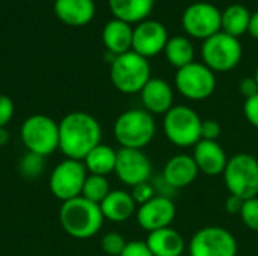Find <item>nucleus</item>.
Listing matches in <instances>:
<instances>
[{"instance_id": "1", "label": "nucleus", "mask_w": 258, "mask_h": 256, "mask_svg": "<svg viewBox=\"0 0 258 256\" xmlns=\"http://www.w3.org/2000/svg\"><path fill=\"white\" fill-rule=\"evenodd\" d=\"M101 125L86 112H71L59 122V149L67 158L83 161L101 143Z\"/></svg>"}, {"instance_id": "2", "label": "nucleus", "mask_w": 258, "mask_h": 256, "mask_svg": "<svg viewBox=\"0 0 258 256\" xmlns=\"http://www.w3.org/2000/svg\"><path fill=\"white\" fill-rule=\"evenodd\" d=\"M59 220L68 235L86 240L101 229L104 216L98 204L79 196L62 204L59 210Z\"/></svg>"}, {"instance_id": "3", "label": "nucleus", "mask_w": 258, "mask_h": 256, "mask_svg": "<svg viewBox=\"0 0 258 256\" xmlns=\"http://www.w3.org/2000/svg\"><path fill=\"white\" fill-rule=\"evenodd\" d=\"M157 131L154 116L145 109H130L122 112L113 124V136L121 148L144 149Z\"/></svg>"}, {"instance_id": "4", "label": "nucleus", "mask_w": 258, "mask_h": 256, "mask_svg": "<svg viewBox=\"0 0 258 256\" xmlns=\"http://www.w3.org/2000/svg\"><path fill=\"white\" fill-rule=\"evenodd\" d=\"M151 78V66L148 59L135 51L119 54L110 63L112 84L122 94H138Z\"/></svg>"}, {"instance_id": "5", "label": "nucleus", "mask_w": 258, "mask_h": 256, "mask_svg": "<svg viewBox=\"0 0 258 256\" xmlns=\"http://www.w3.org/2000/svg\"><path fill=\"white\" fill-rule=\"evenodd\" d=\"M201 116L189 106H174L163 116L166 139L178 148H194L201 140Z\"/></svg>"}, {"instance_id": "6", "label": "nucleus", "mask_w": 258, "mask_h": 256, "mask_svg": "<svg viewBox=\"0 0 258 256\" xmlns=\"http://www.w3.org/2000/svg\"><path fill=\"white\" fill-rule=\"evenodd\" d=\"M222 177L230 195L245 201L258 196V160L254 155L239 152L230 157Z\"/></svg>"}, {"instance_id": "7", "label": "nucleus", "mask_w": 258, "mask_h": 256, "mask_svg": "<svg viewBox=\"0 0 258 256\" xmlns=\"http://www.w3.org/2000/svg\"><path fill=\"white\" fill-rule=\"evenodd\" d=\"M21 140L29 152L47 157L59 149V124L45 115L29 116L21 125Z\"/></svg>"}, {"instance_id": "8", "label": "nucleus", "mask_w": 258, "mask_h": 256, "mask_svg": "<svg viewBox=\"0 0 258 256\" xmlns=\"http://www.w3.org/2000/svg\"><path fill=\"white\" fill-rule=\"evenodd\" d=\"M201 56L203 63L213 72H228L234 69L242 59V44L239 38L230 36L221 30L203 41Z\"/></svg>"}, {"instance_id": "9", "label": "nucleus", "mask_w": 258, "mask_h": 256, "mask_svg": "<svg viewBox=\"0 0 258 256\" xmlns=\"http://www.w3.org/2000/svg\"><path fill=\"white\" fill-rule=\"evenodd\" d=\"M175 88L190 101H204L210 98L216 89V75L204 63L192 62L177 69Z\"/></svg>"}, {"instance_id": "10", "label": "nucleus", "mask_w": 258, "mask_h": 256, "mask_svg": "<svg viewBox=\"0 0 258 256\" xmlns=\"http://www.w3.org/2000/svg\"><path fill=\"white\" fill-rule=\"evenodd\" d=\"M88 170L83 161L67 158L60 161L50 175V192L54 198L67 202L70 199L82 196L83 184L86 181Z\"/></svg>"}, {"instance_id": "11", "label": "nucleus", "mask_w": 258, "mask_h": 256, "mask_svg": "<svg viewBox=\"0 0 258 256\" xmlns=\"http://www.w3.org/2000/svg\"><path fill=\"white\" fill-rule=\"evenodd\" d=\"M189 256H237V240L222 226H206L190 238Z\"/></svg>"}, {"instance_id": "12", "label": "nucleus", "mask_w": 258, "mask_h": 256, "mask_svg": "<svg viewBox=\"0 0 258 256\" xmlns=\"http://www.w3.org/2000/svg\"><path fill=\"white\" fill-rule=\"evenodd\" d=\"M181 24L187 35L206 41L221 32L222 12L209 2H195L184 9Z\"/></svg>"}, {"instance_id": "13", "label": "nucleus", "mask_w": 258, "mask_h": 256, "mask_svg": "<svg viewBox=\"0 0 258 256\" xmlns=\"http://www.w3.org/2000/svg\"><path fill=\"white\" fill-rule=\"evenodd\" d=\"M151 161L142 149L121 148L116 154L115 174L118 180L128 187L147 183L151 177Z\"/></svg>"}, {"instance_id": "14", "label": "nucleus", "mask_w": 258, "mask_h": 256, "mask_svg": "<svg viewBox=\"0 0 258 256\" xmlns=\"http://www.w3.org/2000/svg\"><path fill=\"white\" fill-rule=\"evenodd\" d=\"M168 30L166 27L157 20H144L136 24L133 29V41H132V51L138 53L139 56L150 59L160 54L168 42Z\"/></svg>"}, {"instance_id": "15", "label": "nucleus", "mask_w": 258, "mask_h": 256, "mask_svg": "<svg viewBox=\"0 0 258 256\" xmlns=\"http://www.w3.org/2000/svg\"><path fill=\"white\" fill-rule=\"evenodd\" d=\"M175 216V204L166 196H154L151 201L138 207L136 210V220L147 232L169 228Z\"/></svg>"}, {"instance_id": "16", "label": "nucleus", "mask_w": 258, "mask_h": 256, "mask_svg": "<svg viewBox=\"0 0 258 256\" xmlns=\"http://www.w3.org/2000/svg\"><path fill=\"white\" fill-rule=\"evenodd\" d=\"M192 157L198 166L200 174H204L207 177L224 175L230 158L221 143L213 140H200L194 146Z\"/></svg>"}, {"instance_id": "17", "label": "nucleus", "mask_w": 258, "mask_h": 256, "mask_svg": "<svg viewBox=\"0 0 258 256\" xmlns=\"http://www.w3.org/2000/svg\"><path fill=\"white\" fill-rule=\"evenodd\" d=\"M144 109L154 115H166L174 107V91L172 86L157 77H151L144 89L139 92Z\"/></svg>"}, {"instance_id": "18", "label": "nucleus", "mask_w": 258, "mask_h": 256, "mask_svg": "<svg viewBox=\"0 0 258 256\" xmlns=\"http://www.w3.org/2000/svg\"><path fill=\"white\" fill-rule=\"evenodd\" d=\"M198 166L192 155L177 154L172 155L163 167V180L172 189H184L195 183L198 178Z\"/></svg>"}, {"instance_id": "19", "label": "nucleus", "mask_w": 258, "mask_h": 256, "mask_svg": "<svg viewBox=\"0 0 258 256\" xmlns=\"http://www.w3.org/2000/svg\"><path fill=\"white\" fill-rule=\"evenodd\" d=\"M53 9L63 24L73 27L89 24L95 15L94 0H54Z\"/></svg>"}, {"instance_id": "20", "label": "nucleus", "mask_w": 258, "mask_h": 256, "mask_svg": "<svg viewBox=\"0 0 258 256\" xmlns=\"http://www.w3.org/2000/svg\"><path fill=\"white\" fill-rule=\"evenodd\" d=\"M145 244L153 256H183L186 250L183 235L171 226L148 232Z\"/></svg>"}, {"instance_id": "21", "label": "nucleus", "mask_w": 258, "mask_h": 256, "mask_svg": "<svg viewBox=\"0 0 258 256\" xmlns=\"http://www.w3.org/2000/svg\"><path fill=\"white\" fill-rule=\"evenodd\" d=\"M101 39L107 53H112L113 56L124 54L132 50L133 27L125 21L113 18L107 21L106 26L103 27Z\"/></svg>"}, {"instance_id": "22", "label": "nucleus", "mask_w": 258, "mask_h": 256, "mask_svg": "<svg viewBox=\"0 0 258 256\" xmlns=\"http://www.w3.org/2000/svg\"><path fill=\"white\" fill-rule=\"evenodd\" d=\"M100 208L104 216V220L107 219L113 223H122L127 222L133 214H136L138 205L128 192L112 190L100 204Z\"/></svg>"}, {"instance_id": "23", "label": "nucleus", "mask_w": 258, "mask_h": 256, "mask_svg": "<svg viewBox=\"0 0 258 256\" xmlns=\"http://www.w3.org/2000/svg\"><path fill=\"white\" fill-rule=\"evenodd\" d=\"M110 12L116 20L128 24L141 23L148 18L153 11L154 0H107Z\"/></svg>"}, {"instance_id": "24", "label": "nucleus", "mask_w": 258, "mask_h": 256, "mask_svg": "<svg viewBox=\"0 0 258 256\" xmlns=\"http://www.w3.org/2000/svg\"><path fill=\"white\" fill-rule=\"evenodd\" d=\"M116 154L118 151H115L112 146L100 143L85 157L83 164L91 175L107 177L109 174L115 172Z\"/></svg>"}, {"instance_id": "25", "label": "nucleus", "mask_w": 258, "mask_h": 256, "mask_svg": "<svg viewBox=\"0 0 258 256\" xmlns=\"http://www.w3.org/2000/svg\"><path fill=\"white\" fill-rule=\"evenodd\" d=\"M249 21H251V12L246 9V6L240 3H234L224 9L221 30L230 36L239 38L248 32Z\"/></svg>"}, {"instance_id": "26", "label": "nucleus", "mask_w": 258, "mask_h": 256, "mask_svg": "<svg viewBox=\"0 0 258 256\" xmlns=\"http://www.w3.org/2000/svg\"><path fill=\"white\" fill-rule=\"evenodd\" d=\"M166 60L175 66L177 69L195 62L194 56H195V48L192 45V42L186 38V36H174L169 38L166 42V47L163 50Z\"/></svg>"}, {"instance_id": "27", "label": "nucleus", "mask_w": 258, "mask_h": 256, "mask_svg": "<svg viewBox=\"0 0 258 256\" xmlns=\"http://www.w3.org/2000/svg\"><path fill=\"white\" fill-rule=\"evenodd\" d=\"M110 184L107 181L106 177H100V175H88L86 181L83 184V190H82V196L94 204H101L106 196L110 193Z\"/></svg>"}, {"instance_id": "28", "label": "nucleus", "mask_w": 258, "mask_h": 256, "mask_svg": "<svg viewBox=\"0 0 258 256\" xmlns=\"http://www.w3.org/2000/svg\"><path fill=\"white\" fill-rule=\"evenodd\" d=\"M44 166H45V161H44L42 155H38V154H33V152L27 151V154L24 157H21V160H20L18 170L24 178L35 180V178L42 175Z\"/></svg>"}, {"instance_id": "29", "label": "nucleus", "mask_w": 258, "mask_h": 256, "mask_svg": "<svg viewBox=\"0 0 258 256\" xmlns=\"http://www.w3.org/2000/svg\"><path fill=\"white\" fill-rule=\"evenodd\" d=\"M239 216H240L242 223L248 229L258 232V196L252 199H246L243 202V207Z\"/></svg>"}, {"instance_id": "30", "label": "nucleus", "mask_w": 258, "mask_h": 256, "mask_svg": "<svg viewBox=\"0 0 258 256\" xmlns=\"http://www.w3.org/2000/svg\"><path fill=\"white\" fill-rule=\"evenodd\" d=\"M128 241H125V238L118 234V232H107L103 238H101V249L106 255L109 256H119Z\"/></svg>"}, {"instance_id": "31", "label": "nucleus", "mask_w": 258, "mask_h": 256, "mask_svg": "<svg viewBox=\"0 0 258 256\" xmlns=\"http://www.w3.org/2000/svg\"><path fill=\"white\" fill-rule=\"evenodd\" d=\"M130 195H132L133 201L136 202V205L141 207V205L147 204L148 201H151V199L156 196V190H154V187L150 184V181H147V183H141V184L132 187Z\"/></svg>"}, {"instance_id": "32", "label": "nucleus", "mask_w": 258, "mask_h": 256, "mask_svg": "<svg viewBox=\"0 0 258 256\" xmlns=\"http://www.w3.org/2000/svg\"><path fill=\"white\" fill-rule=\"evenodd\" d=\"M222 133V127L216 119H203L201 122V140L218 142Z\"/></svg>"}, {"instance_id": "33", "label": "nucleus", "mask_w": 258, "mask_h": 256, "mask_svg": "<svg viewBox=\"0 0 258 256\" xmlns=\"http://www.w3.org/2000/svg\"><path fill=\"white\" fill-rule=\"evenodd\" d=\"M243 115L246 118V121L252 125L258 128V94L245 100V104H243Z\"/></svg>"}, {"instance_id": "34", "label": "nucleus", "mask_w": 258, "mask_h": 256, "mask_svg": "<svg viewBox=\"0 0 258 256\" xmlns=\"http://www.w3.org/2000/svg\"><path fill=\"white\" fill-rule=\"evenodd\" d=\"M14 116V103L8 95H0V128L6 127Z\"/></svg>"}, {"instance_id": "35", "label": "nucleus", "mask_w": 258, "mask_h": 256, "mask_svg": "<svg viewBox=\"0 0 258 256\" xmlns=\"http://www.w3.org/2000/svg\"><path fill=\"white\" fill-rule=\"evenodd\" d=\"M119 256H153L145 241H128Z\"/></svg>"}, {"instance_id": "36", "label": "nucleus", "mask_w": 258, "mask_h": 256, "mask_svg": "<svg viewBox=\"0 0 258 256\" xmlns=\"http://www.w3.org/2000/svg\"><path fill=\"white\" fill-rule=\"evenodd\" d=\"M239 91L243 95L245 100L254 97L258 94V81L255 80V77H245L240 84H239Z\"/></svg>"}, {"instance_id": "37", "label": "nucleus", "mask_w": 258, "mask_h": 256, "mask_svg": "<svg viewBox=\"0 0 258 256\" xmlns=\"http://www.w3.org/2000/svg\"><path fill=\"white\" fill-rule=\"evenodd\" d=\"M243 202H245V199H242V198H239L236 195H230L227 198V201H225V210H227V213L231 214V216H234V214L239 216L240 211H242Z\"/></svg>"}, {"instance_id": "38", "label": "nucleus", "mask_w": 258, "mask_h": 256, "mask_svg": "<svg viewBox=\"0 0 258 256\" xmlns=\"http://www.w3.org/2000/svg\"><path fill=\"white\" fill-rule=\"evenodd\" d=\"M248 33L258 39V11H255L254 14H251V21H249V29Z\"/></svg>"}, {"instance_id": "39", "label": "nucleus", "mask_w": 258, "mask_h": 256, "mask_svg": "<svg viewBox=\"0 0 258 256\" xmlns=\"http://www.w3.org/2000/svg\"><path fill=\"white\" fill-rule=\"evenodd\" d=\"M8 142H9V133L6 130V127H3V128H0V148L5 146Z\"/></svg>"}, {"instance_id": "40", "label": "nucleus", "mask_w": 258, "mask_h": 256, "mask_svg": "<svg viewBox=\"0 0 258 256\" xmlns=\"http://www.w3.org/2000/svg\"><path fill=\"white\" fill-rule=\"evenodd\" d=\"M254 77H255V80L258 81V65H257V69H255V75H254Z\"/></svg>"}, {"instance_id": "41", "label": "nucleus", "mask_w": 258, "mask_h": 256, "mask_svg": "<svg viewBox=\"0 0 258 256\" xmlns=\"http://www.w3.org/2000/svg\"><path fill=\"white\" fill-rule=\"evenodd\" d=\"M183 256H186V255H183Z\"/></svg>"}, {"instance_id": "42", "label": "nucleus", "mask_w": 258, "mask_h": 256, "mask_svg": "<svg viewBox=\"0 0 258 256\" xmlns=\"http://www.w3.org/2000/svg\"><path fill=\"white\" fill-rule=\"evenodd\" d=\"M257 2H258V0H257Z\"/></svg>"}]
</instances>
